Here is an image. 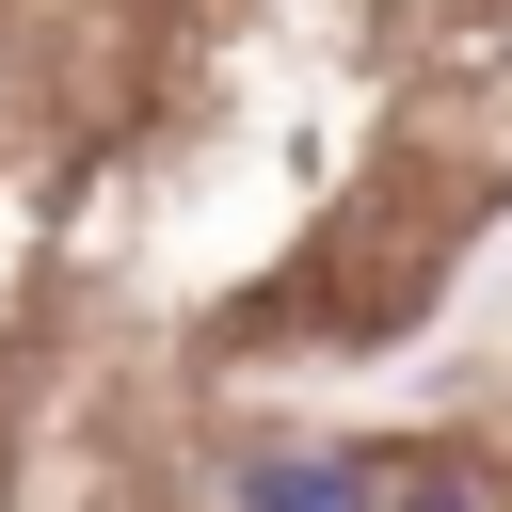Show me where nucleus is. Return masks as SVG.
<instances>
[{"mask_svg":"<svg viewBox=\"0 0 512 512\" xmlns=\"http://www.w3.org/2000/svg\"><path fill=\"white\" fill-rule=\"evenodd\" d=\"M384 480L352 464V448H256L240 464V512H368Z\"/></svg>","mask_w":512,"mask_h":512,"instance_id":"1","label":"nucleus"},{"mask_svg":"<svg viewBox=\"0 0 512 512\" xmlns=\"http://www.w3.org/2000/svg\"><path fill=\"white\" fill-rule=\"evenodd\" d=\"M400 512H496V480H480V464H416V480H400Z\"/></svg>","mask_w":512,"mask_h":512,"instance_id":"2","label":"nucleus"}]
</instances>
